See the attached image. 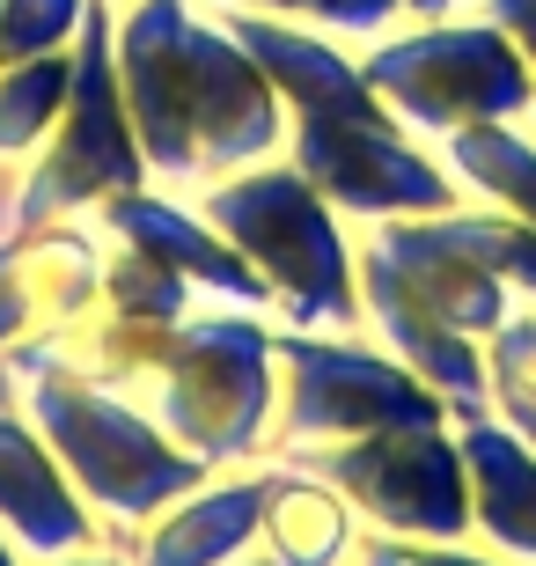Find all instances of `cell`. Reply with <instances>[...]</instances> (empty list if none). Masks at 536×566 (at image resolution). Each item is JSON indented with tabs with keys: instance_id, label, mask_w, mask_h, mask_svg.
<instances>
[{
	"instance_id": "cell-23",
	"label": "cell",
	"mask_w": 536,
	"mask_h": 566,
	"mask_svg": "<svg viewBox=\"0 0 536 566\" xmlns=\"http://www.w3.org/2000/svg\"><path fill=\"white\" fill-rule=\"evenodd\" d=\"M88 22V0H0V66L74 52Z\"/></svg>"
},
{
	"instance_id": "cell-10",
	"label": "cell",
	"mask_w": 536,
	"mask_h": 566,
	"mask_svg": "<svg viewBox=\"0 0 536 566\" xmlns=\"http://www.w3.org/2000/svg\"><path fill=\"white\" fill-rule=\"evenodd\" d=\"M287 463L330 479L360 515V530L382 537H427V545H471V471L463 441L449 427H390V434H353V441H316L287 449Z\"/></svg>"
},
{
	"instance_id": "cell-32",
	"label": "cell",
	"mask_w": 536,
	"mask_h": 566,
	"mask_svg": "<svg viewBox=\"0 0 536 566\" xmlns=\"http://www.w3.org/2000/svg\"><path fill=\"white\" fill-rule=\"evenodd\" d=\"M118 8H125V0H118Z\"/></svg>"
},
{
	"instance_id": "cell-3",
	"label": "cell",
	"mask_w": 536,
	"mask_h": 566,
	"mask_svg": "<svg viewBox=\"0 0 536 566\" xmlns=\"http://www.w3.org/2000/svg\"><path fill=\"white\" fill-rule=\"evenodd\" d=\"M250 60L265 66V82L287 104V155L346 221H397V213H455L471 207V191L455 185L441 147H427L397 118L375 82L360 74L338 38L309 30L287 15H243L221 8Z\"/></svg>"
},
{
	"instance_id": "cell-18",
	"label": "cell",
	"mask_w": 536,
	"mask_h": 566,
	"mask_svg": "<svg viewBox=\"0 0 536 566\" xmlns=\"http://www.w3.org/2000/svg\"><path fill=\"white\" fill-rule=\"evenodd\" d=\"M433 147H441V163L455 169V185L471 199H485V207L536 229V140L522 126H463Z\"/></svg>"
},
{
	"instance_id": "cell-28",
	"label": "cell",
	"mask_w": 536,
	"mask_h": 566,
	"mask_svg": "<svg viewBox=\"0 0 536 566\" xmlns=\"http://www.w3.org/2000/svg\"><path fill=\"white\" fill-rule=\"evenodd\" d=\"M0 405H22V376H15V360L0 354Z\"/></svg>"
},
{
	"instance_id": "cell-1",
	"label": "cell",
	"mask_w": 536,
	"mask_h": 566,
	"mask_svg": "<svg viewBox=\"0 0 536 566\" xmlns=\"http://www.w3.org/2000/svg\"><path fill=\"white\" fill-rule=\"evenodd\" d=\"M360 324L449 405H485V338L536 302V229L500 207L360 221Z\"/></svg>"
},
{
	"instance_id": "cell-12",
	"label": "cell",
	"mask_w": 536,
	"mask_h": 566,
	"mask_svg": "<svg viewBox=\"0 0 536 566\" xmlns=\"http://www.w3.org/2000/svg\"><path fill=\"white\" fill-rule=\"evenodd\" d=\"M96 287H104V235L88 221L8 229L0 235V354L82 316Z\"/></svg>"
},
{
	"instance_id": "cell-13",
	"label": "cell",
	"mask_w": 536,
	"mask_h": 566,
	"mask_svg": "<svg viewBox=\"0 0 536 566\" xmlns=\"http://www.w3.org/2000/svg\"><path fill=\"white\" fill-rule=\"evenodd\" d=\"M0 523L30 559H66V552H104L96 507L74 493L66 463L52 457L44 427L22 405H0Z\"/></svg>"
},
{
	"instance_id": "cell-22",
	"label": "cell",
	"mask_w": 536,
	"mask_h": 566,
	"mask_svg": "<svg viewBox=\"0 0 536 566\" xmlns=\"http://www.w3.org/2000/svg\"><path fill=\"white\" fill-rule=\"evenodd\" d=\"M213 8H243V15H287L309 22L338 44H375L404 22V0H213Z\"/></svg>"
},
{
	"instance_id": "cell-29",
	"label": "cell",
	"mask_w": 536,
	"mask_h": 566,
	"mask_svg": "<svg viewBox=\"0 0 536 566\" xmlns=\"http://www.w3.org/2000/svg\"><path fill=\"white\" fill-rule=\"evenodd\" d=\"M0 566H38V559H30V552L15 545V537H8V523H0Z\"/></svg>"
},
{
	"instance_id": "cell-6",
	"label": "cell",
	"mask_w": 536,
	"mask_h": 566,
	"mask_svg": "<svg viewBox=\"0 0 536 566\" xmlns=\"http://www.w3.org/2000/svg\"><path fill=\"white\" fill-rule=\"evenodd\" d=\"M147 412L213 471L265 463L280 420V316L243 302H199L191 316H177Z\"/></svg>"
},
{
	"instance_id": "cell-4",
	"label": "cell",
	"mask_w": 536,
	"mask_h": 566,
	"mask_svg": "<svg viewBox=\"0 0 536 566\" xmlns=\"http://www.w3.org/2000/svg\"><path fill=\"white\" fill-rule=\"evenodd\" d=\"M8 360L22 376V412L44 427L74 493L96 507L111 552H133V537L169 501H185L213 479V463H199L185 441H169V427L140 398H118V390L74 376L60 360H30V354H8Z\"/></svg>"
},
{
	"instance_id": "cell-20",
	"label": "cell",
	"mask_w": 536,
	"mask_h": 566,
	"mask_svg": "<svg viewBox=\"0 0 536 566\" xmlns=\"http://www.w3.org/2000/svg\"><path fill=\"white\" fill-rule=\"evenodd\" d=\"M96 302H111L125 316H147V324H177V316L199 310V287L177 265L133 251V243H104V287H96Z\"/></svg>"
},
{
	"instance_id": "cell-30",
	"label": "cell",
	"mask_w": 536,
	"mask_h": 566,
	"mask_svg": "<svg viewBox=\"0 0 536 566\" xmlns=\"http://www.w3.org/2000/svg\"><path fill=\"white\" fill-rule=\"evenodd\" d=\"M515 434H522V441H529V449H536V420H522V427H515Z\"/></svg>"
},
{
	"instance_id": "cell-26",
	"label": "cell",
	"mask_w": 536,
	"mask_h": 566,
	"mask_svg": "<svg viewBox=\"0 0 536 566\" xmlns=\"http://www.w3.org/2000/svg\"><path fill=\"white\" fill-rule=\"evenodd\" d=\"M38 566H133V559H125V552H66V559H38Z\"/></svg>"
},
{
	"instance_id": "cell-17",
	"label": "cell",
	"mask_w": 536,
	"mask_h": 566,
	"mask_svg": "<svg viewBox=\"0 0 536 566\" xmlns=\"http://www.w3.org/2000/svg\"><path fill=\"white\" fill-rule=\"evenodd\" d=\"M360 515L346 493L287 457H265V515H258V552L280 566H353Z\"/></svg>"
},
{
	"instance_id": "cell-16",
	"label": "cell",
	"mask_w": 536,
	"mask_h": 566,
	"mask_svg": "<svg viewBox=\"0 0 536 566\" xmlns=\"http://www.w3.org/2000/svg\"><path fill=\"white\" fill-rule=\"evenodd\" d=\"M169 338H177V324H147V316H125V310H111V302H88L82 316H66V324H52V332L22 338L15 354L60 360V368H74V376H88V382H104V390H118V398L147 405V390L162 382Z\"/></svg>"
},
{
	"instance_id": "cell-24",
	"label": "cell",
	"mask_w": 536,
	"mask_h": 566,
	"mask_svg": "<svg viewBox=\"0 0 536 566\" xmlns=\"http://www.w3.org/2000/svg\"><path fill=\"white\" fill-rule=\"evenodd\" d=\"M353 566H522V559L477 552V537L471 545H427V537H382V530H360Z\"/></svg>"
},
{
	"instance_id": "cell-19",
	"label": "cell",
	"mask_w": 536,
	"mask_h": 566,
	"mask_svg": "<svg viewBox=\"0 0 536 566\" xmlns=\"http://www.w3.org/2000/svg\"><path fill=\"white\" fill-rule=\"evenodd\" d=\"M66 88H74V52L0 66V169H22L52 140V126L66 111Z\"/></svg>"
},
{
	"instance_id": "cell-2",
	"label": "cell",
	"mask_w": 536,
	"mask_h": 566,
	"mask_svg": "<svg viewBox=\"0 0 536 566\" xmlns=\"http://www.w3.org/2000/svg\"><path fill=\"white\" fill-rule=\"evenodd\" d=\"M118 82L162 191H207L287 147V104L207 0H125Z\"/></svg>"
},
{
	"instance_id": "cell-21",
	"label": "cell",
	"mask_w": 536,
	"mask_h": 566,
	"mask_svg": "<svg viewBox=\"0 0 536 566\" xmlns=\"http://www.w3.org/2000/svg\"><path fill=\"white\" fill-rule=\"evenodd\" d=\"M485 405L507 427L536 420V302H522L493 338H485Z\"/></svg>"
},
{
	"instance_id": "cell-9",
	"label": "cell",
	"mask_w": 536,
	"mask_h": 566,
	"mask_svg": "<svg viewBox=\"0 0 536 566\" xmlns=\"http://www.w3.org/2000/svg\"><path fill=\"white\" fill-rule=\"evenodd\" d=\"M455 405L412 376L404 360L368 332H287L280 324V420H272V457L316 449V441L390 434V427H449Z\"/></svg>"
},
{
	"instance_id": "cell-31",
	"label": "cell",
	"mask_w": 536,
	"mask_h": 566,
	"mask_svg": "<svg viewBox=\"0 0 536 566\" xmlns=\"http://www.w3.org/2000/svg\"><path fill=\"white\" fill-rule=\"evenodd\" d=\"M243 566H280V559H265V552H250V559H243Z\"/></svg>"
},
{
	"instance_id": "cell-15",
	"label": "cell",
	"mask_w": 536,
	"mask_h": 566,
	"mask_svg": "<svg viewBox=\"0 0 536 566\" xmlns=\"http://www.w3.org/2000/svg\"><path fill=\"white\" fill-rule=\"evenodd\" d=\"M455 441L471 471V523L500 559L536 566V449L493 405H455Z\"/></svg>"
},
{
	"instance_id": "cell-27",
	"label": "cell",
	"mask_w": 536,
	"mask_h": 566,
	"mask_svg": "<svg viewBox=\"0 0 536 566\" xmlns=\"http://www.w3.org/2000/svg\"><path fill=\"white\" fill-rule=\"evenodd\" d=\"M455 8H463V0H404L412 22H441V15H455Z\"/></svg>"
},
{
	"instance_id": "cell-14",
	"label": "cell",
	"mask_w": 536,
	"mask_h": 566,
	"mask_svg": "<svg viewBox=\"0 0 536 566\" xmlns=\"http://www.w3.org/2000/svg\"><path fill=\"white\" fill-rule=\"evenodd\" d=\"M258 515H265V463L213 471L199 493L169 501L155 523L133 537V566H243L258 552Z\"/></svg>"
},
{
	"instance_id": "cell-11",
	"label": "cell",
	"mask_w": 536,
	"mask_h": 566,
	"mask_svg": "<svg viewBox=\"0 0 536 566\" xmlns=\"http://www.w3.org/2000/svg\"><path fill=\"white\" fill-rule=\"evenodd\" d=\"M88 229L104 235V243H133V251L177 265V273L207 294V302L272 310V287L258 280V265H250V258L235 251V243H228L207 213L191 207V199H177V191H162V185H140V191L104 199V207L88 213Z\"/></svg>"
},
{
	"instance_id": "cell-7",
	"label": "cell",
	"mask_w": 536,
	"mask_h": 566,
	"mask_svg": "<svg viewBox=\"0 0 536 566\" xmlns=\"http://www.w3.org/2000/svg\"><path fill=\"white\" fill-rule=\"evenodd\" d=\"M360 74L419 140L536 118V66L522 60V44L493 15L404 22L390 38L360 44Z\"/></svg>"
},
{
	"instance_id": "cell-25",
	"label": "cell",
	"mask_w": 536,
	"mask_h": 566,
	"mask_svg": "<svg viewBox=\"0 0 536 566\" xmlns=\"http://www.w3.org/2000/svg\"><path fill=\"white\" fill-rule=\"evenodd\" d=\"M477 15H493L500 30L522 44V60L536 66V0H477Z\"/></svg>"
},
{
	"instance_id": "cell-5",
	"label": "cell",
	"mask_w": 536,
	"mask_h": 566,
	"mask_svg": "<svg viewBox=\"0 0 536 566\" xmlns=\"http://www.w3.org/2000/svg\"><path fill=\"white\" fill-rule=\"evenodd\" d=\"M191 207L258 265V280L272 287V316L287 332H353L360 324V265H353L346 213L287 155L207 185Z\"/></svg>"
},
{
	"instance_id": "cell-8",
	"label": "cell",
	"mask_w": 536,
	"mask_h": 566,
	"mask_svg": "<svg viewBox=\"0 0 536 566\" xmlns=\"http://www.w3.org/2000/svg\"><path fill=\"white\" fill-rule=\"evenodd\" d=\"M155 185L125 111V82H118V0H88V22L74 38V88L52 140L22 163L15 207L8 229H44V221H88V213L118 199V191Z\"/></svg>"
}]
</instances>
